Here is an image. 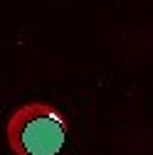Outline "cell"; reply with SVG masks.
<instances>
[{"mask_svg": "<svg viewBox=\"0 0 153 155\" xmlns=\"http://www.w3.org/2000/svg\"><path fill=\"white\" fill-rule=\"evenodd\" d=\"M69 118L49 101H27L10 111L5 140L12 155H57L64 148Z\"/></svg>", "mask_w": 153, "mask_h": 155, "instance_id": "obj_1", "label": "cell"}]
</instances>
